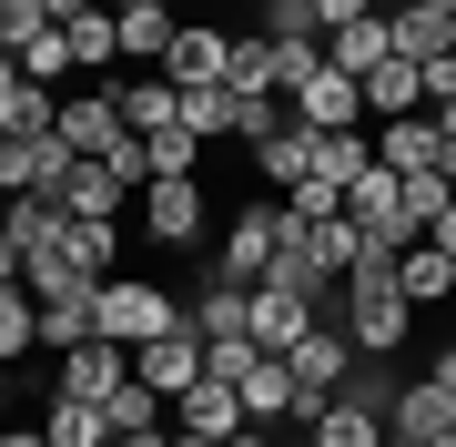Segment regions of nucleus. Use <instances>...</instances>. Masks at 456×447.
I'll list each match as a JSON object with an SVG mask.
<instances>
[{
  "mask_svg": "<svg viewBox=\"0 0 456 447\" xmlns=\"http://www.w3.org/2000/svg\"><path fill=\"white\" fill-rule=\"evenodd\" d=\"M183 326V305L163 295V285H142V275H102V295H92V335H112V346H152V335H173Z\"/></svg>",
  "mask_w": 456,
  "mask_h": 447,
  "instance_id": "f257e3e1",
  "label": "nucleus"
},
{
  "mask_svg": "<svg viewBox=\"0 0 456 447\" xmlns=\"http://www.w3.org/2000/svg\"><path fill=\"white\" fill-rule=\"evenodd\" d=\"M274 244H284V214H274V203H244V214L224 224L213 285H264V275H274Z\"/></svg>",
  "mask_w": 456,
  "mask_h": 447,
  "instance_id": "f03ea898",
  "label": "nucleus"
},
{
  "mask_svg": "<svg viewBox=\"0 0 456 447\" xmlns=\"http://www.w3.org/2000/svg\"><path fill=\"white\" fill-rule=\"evenodd\" d=\"M284 102H294L305 133H355V122H365V82H355V71H335V62H314Z\"/></svg>",
  "mask_w": 456,
  "mask_h": 447,
  "instance_id": "7ed1b4c3",
  "label": "nucleus"
},
{
  "mask_svg": "<svg viewBox=\"0 0 456 447\" xmlns=\"http://www.w3.org/2000/svg\"><path fill=\"white\" fill-rule=\"evenodd\" d=\"M132 377H142L152 397H183V386H203V326L183 315L173 335H152V346H132Z\"/></svg>",
  "mask_w": 456,
  "mask_h": 447,
  "instance_id": "20e7f679",
  "label": "nucleus"
},
{
  "mask_svg": "<svg viewBox=\"0 0 456 447\" xmlns=\"http://www.w3.org/2000/svg\"><path fill=\"white\" fill-rule=\"evenodd\" d=\"M132 377V346H112V335H92V346H71V356H51V397H112V386Z\"/></svg>",
  "mask_w": 456,
  "mask_h": 447,
  "instance_id": "39448f33",
  "label": "nucleus"
},
{
  "mask_svg": "<svg viewBox=\"0 0 456 447\" xmlns=\"http://www.w3.org/2000/svg\"><path fill=\"white\" fill-rule=\"evenodd\" d=\"M375 163H386L395 183H406V173H446V133H436V112H395V122H375Z\"/></svg>",
  "mask_w": 456,
  "mask_h": 447,
  "instance_id": "423d86ee",
  "label": "nucleus"
},
{
  "mask_svg": "<svg viewBox=\"0 0 456 447\" xmlns=\"http://www.w3.org/2000/svg\"><path fill=\"white\" fill-rule=\"evenodd\" d=\"M142 234H152V244H193V234H203V183L193 173L142 183Z\"/></svg>",
  "mask_w": 456,
  "mask_h": 447,
  "instance_id": "0eeeda50",
  "label": "nucleus"
},
{
  "mask_svg": "<svg viewBox=\"0 0 456 447\" xmlns=\"http://www.w3.org/2000/svg\"><path fill=\"white\" fill-rule=\"evenodd\" d=\"M173 427H183V437H213V447H224L233 427H254V417H244V386H224V377L183 386V397H173Z\"/></svg>",
  "mask_w": 456,
  "mask_h": 447,
  "instance_id": "6e6552de",
  "label": "nucleus"
},
{
  "mask_svg": "<svg viewBox=\"0 0 456 447\" xmlns=\"http://www.w3.org/2000/svg\"><path fill=\"white\" fill-rule=\"evenodd\" d=\"M61 143L82 153V163H112V153L132 143V122L112 112V92H82V102H61Z\"/></svg>",
  "mask_w": 456,
  "mask_h": 447,
  "instance_id": "1a4fd4ad",
  "label": "nucleus"
},
{
  "mask_svg": "<svg viewBox=\"0 0 456 447\" xmlns=\"http://www.w3.org/2000/svg\"><path fill=\"white\" fill-rule=\"evenodd\" d=\"M51 203H61V214H82V224H122V203H132V183H122L112 163H71L61 183H51Z\"/></svg>",
  "mask_w": 456,
  "mask_h": 447,
  "instance_id": "9d476101",
  "label": "nucleus"
},
{
  "mask_svg": "<svg viewBox=\"0 0 456 447\" xmlns=\"http://www.w3.org/2000/svg\"><path fill=\"white\" fill-rule=\"evenodd\" d=\"M314 335V295H284V285H254V346L264 356H294Z\"/></svg>",
  "mask_w": 456,
  "mask_h": 447,
  "instance_id": "9b49d317",
  "label": "nucleus"
},
{
  "mask_svg": "<svg viewBox=\"0 0 456 447\" xmlns=\"http://www.w3.org/2000/svg\"><path fill=\"white\" fill-rule=\"evenodd\" d=\"M386 31H395V62H446V51H456V11H426V0H395V11H386Z\"/></svg>",
  "mask_w": 456,
  "mask_h": 447,
  "instance_id": "f8f14e48",
  "label": "nucleus"
},
{
  "mask_svg": "<svg viewBox=\"0 0 456 447\" xmlns=\"http://www.w3.org/2000/svg\"><path fill=\"white\" fill-rule=\"evenodd\" d=\"M314 447H386V407L355 397V386H335L325 417H314Z\"/></svg>",
  "mask_w": 456,
  "mask_h": 447,
  "instance_id": "ddd939ff",
  "label": "nucleus"
},
{
  "mask_svg": "<svg viewBox=\"0 0 456 447\" xmlns=\"http://www.w3.org/2000/svg\"><path fill=\"white\" fill-rule=\"evenodd\" d=\"M386 427H395V437H446V427H456V397H446L436 377H416V386L386 397Z\"/></svg>",
  "mask_w": 456,
  "mask_h": 447,
  "instance_id": "4468645a",
  "label": "nucleus"
},
{
  "mask_svg": "<svg viewBox=\"0 0 456 447\" xmlns=\"http://www.w3.org/2000/svg\"><path fill=\"white\" fill-rule=\"evenodd\" d=\"M284 224H294V214H284ZM294 244H305V265L325 275V285H345V275H355V254H365V234L335 214V224H294Z\"/></svg>",
  "mask_w": 456,
  "mask_h": 447,
  "instance_id": "2eb2a0df",
  "label": "nucleus"
},
{
  "mask_svg": "<svg viewBox=\"0 0 456 447\" xmlns=\"http://www.w3.org/2000/svg\"><path fill=\"white\" fill-rule=\"evenodd\" d=\"M325 62H335V71H355V82H375V62H395L386 11H375V21H345V31H325Z\"/></svg>",
  "mask_w": 456,
  "mask_h": 447,
  "instance_id": "dca6fc26",
  "label": "nucleus"
},
{
  "mask_svg": "<svg viewBox=\"0 0 456 447\" xmlns=\"http://www.w3.org/2000/svg\"><path fill=\"white\" fill-rule=\"evenodd\" d=\"M224 51H233V31H173V51H163V82H173V92L224 82Z\"/></svg>",
  "mask_w": 456,
  "mask_h": 447,
  "instance_id": "f3484780",
  "label": "nucleus"
},
{
  "mask_svg": "<svg viewBox=\"0 0 456 447\" xmlns=\"http://www.w3.org/2000/svg\"><path fill=\"white\" fill-rule=\"evenodd\" d=\"M224 92H284V41L233 31V51H224Z\"/></svg>",
  "mask_w": 456,
  "mask_h": 447,
  "instance_id": "a211bd4d",
  "label": "nucleus"
},
{
  "mask_svg": "<svg viewBox=\"0 0 456 447\" xmlns=\"http://www.w3.org/2000/svg\"><path fill=\"white\" fill-rule=\"evenodd\" d=\"M122 62H163V51H173V31H183V21H173V0H122Z\"/></svg>",
  "mask_w": 456,
  "mask_h": 447,
  "instance_id": "6ab92c4d",
  "label": "nucleus"
},
{
  "mask_svg": "<svg viewBox=\"0 0 456 447\" xmlns=\"http://www.w3.org/2000/svg\"><path fill=\"white\" fill-rule=\"evenodd\" d=\"M345 356H355V335L314 326V335H305V346H294L284 366H294V386H314V397H335V386H345Z\"/></svg>",
  "mask_w": 456,
  "mask_h": 447,
  "instance_id": "aec40b11",
  "label": "nucleus"
},
{
  "mask_svg": "<svg viewBox=\"0 0 456 447\" xmlns=\"http://www.w3.org/2000/svg\"><path fill=\"white\" fill-rule=\"evenodd\" d=\"M112 112L132 122V133H163V122H183V92L163 82V71H142V82H112Z\"/></svg>",
  "mask_w": 456,
  "mask_h": 447,
  "instance_id": "412c9836",
  "label": "nucleus"
},
{
  "mask_svg": "<svg viewBox=\"0 0 456 447\" xmlns=\"http://www.w3.org/2000/svg\"><path fill=\"white\" fill-rule=\"evenodd\" d=\"M0 234H11L20 254H61L71 214H61V203H51V194H11V224H0Z\"/></svg>",
  "mask_w": 456,
  "mask_h": 447,
  "instance_id": "4be33fe9",
  "label": "nucleus"
},
{
  "mask_svg": "<svg viewBox=\"0 0 456 447\" xmlns=\"http://www.w3.org/2000/svg\"><path fill=\"white\" fill-rule=\"evenodd\" d=\"M395 285H406V305H436V295H456V254L416 234V244L395 254Z\"/></svg>",
  "mask_w": 456,
  "mask_h": 447,
  "instance_id": "5701e85b",
  "label": "nucleus"
},
{
  "mask_svg": "<svg viewBox=\"0 0 456 447\" xmlns=\"http://www.w3.org/2000/svg\"><path fill=\"white\" fill-rule=\"evenodd\" d=\"M163 407H173V397H152L142 377H122L112 397H102V417H112V447H122V437H152V427H163Z\"/></svg>",
  "mask_w": 456,
  "mask_h": 447,
  "instance_id": "b1692460",
  "label": "nucleus"
},
{
  "mask_svg": "<svg viewBox=\"0 0 456 447\" xmlns=\"http://www.w3.org/2000/svg\"><path fill=\"white\" fill-rule=\"evenodd\" d=\"M193 326H203V346H213V335H254V285H203Z\"/></svg>",
  "mask_w": 456,
  "mask_h": 447,
  "instance_id": "393cba45",
  "label": "nucleus"
},
{
  "mask_svg": "<svg viewBox=\"0 0 456 447\" xmlns=\"http://www.w3.org/2000/svg\"><path fill=\"white\" fill-rule=\"evenodd\" d=\"M365 112H375V122H395V112H426V82H416V62H375V82H365Z\"/></svg>",
  "mask_w": 456,
  "mask_h": 447,
  "instance_id": "a878e982",
  "label": "nucleus"
},
{
  "mask_svg": "<svg viewBox=\"0 0 456 447\" xmlns=\"http://www.w3.org/2000/svg\"><path fill=\"white\" fill-rule=\"evenodd\" d=\"M244 417H254V427H274V417H294V366H284V356H264L254 377H244Z\"/></svg>",
  "mask_w": 456,
  "mask_h": 447,
  "instance_id": "bb28decb",
  "label": "nucleus"
},
{
  "mask_svg": "<svg viewBox=\"0 0 456 447\" xmlns=\"http://www.w3.org/2000/svg\"><path fill=\"white\" fill-rule=\"evenodd\" d=\"M233 112H244V102H233L224 82H193V92H183V133H193V143H224Z\"/></svg>",
  "mask_w": 456,
  "mask_h": 447,
  "instance_id": "cd10ccee",
  "label": "nucleus"
},
{
  "mask_svg": "<svg viewBox=\"0 0 456 447\" xmlns=\"http://www.w3.org/2000/svg\"><path fill=\"white\" fill-rule=\"evenodd\" d=\"M61 254H71V265H92V275H122V224H82V214H71Z\"/></svg>",
  "mask_w": 456,
  "mask_h": 447,
  "instance_id": "c85d7f7f",
  "label": "nucleus"
},
{
  "mask_svg": "<svg viewBox=\"0 0 456 447\" xmlns=\"http://www.w3.org/2000/svg\"><path fill=\"white\" fill-rule=\"evenodd\" d=\"M193 163H203V143L183 133V122H163V133H142V173H152V183H163V173H193Z\"/></svg>",
  "mask_w": 456,
  "mask_h": 447,
  "instance_id": "c756f323",
  "label": "nucleus"
},
{
  "mask_svg": "<svg viewBox=\"0 0 456 447\" xmlns=\"http://www.w3.org/2000/svg\"><path fill=\"white\" fill-rule=\"evenodd\" d=\"M305 122H294V133H274V143H254V163H264V183H284V194H294V183H305Z\"/></svg>",
  "mask_w": 456,
  "mask_h": 447,
  "instance_id": "7c9ffc66",
  "label": "nucleus"
},
{
  "mask_svg": "<svg viewBox=\"0 0 456 447\" xmlns=\"http://www.w3.org/2000/svg\"><path fill=\"white\" fill-rule=\"evenodd\" d=\"M446 203H456V173H406V224H416V234H436Z\"/></svg>",
  "mask_w": 456,
  "mask_h": 447,
  "instance_id": "2f4dec72",
  "label": "nucleus"
},
{
  "mask_svg": "<svg viewBox=\"0 0 456 447\" xmlns=\"http://www.w3.org/2000/svg\"><path fill=\"white\" fill-rule=\"evenodd\" d=\"M82 62H122V21H112V11L71 21V71H82Z\"/></svg>",
  "mask_w": 456,
  "mask_h": 447,
  "instance_id": "473e14b6",
  "label": "nucleus"
},
{
  "mask_svg": "<svg viewBox=\"0 0 456 447\" xmlns=\"http://www.w3.org/2000/svg\"><path fill=\"white\" fill-rule=\"evenodd\" d=\"M254 366H264V346H254V335H213V346H203V377H224V386H244Z\"/></svg>",
  "mask_w": 456,
  "mask_h": 447,
  "instance_id": "72a5a7b5",
  "label": "nucleus"
},
{
  "mask_svg": "<svg viewBox=\"0 0 456 447\" xmlns=\"http://www.w3.org/2000/svg\"><path fill=\"white\" fill-rule=\"evenodd\" d=\"M51 31V11H41V0H0V51H31Z\"/></svg>",
  "mask_w": 456,
  "mask_h": 447,
  "instance_id": "f704fd0d",
  "label": "nucleus"
},
{
  "mask_svg": "<svg viewBox=\"0 0 456 447\" xmlns=\"http://www.w3.org/2000/svg\"><path fill=\"white\" fill-rule=\"evenodd\" d=\"M20 71H31V82H61V71H71V31H61V21H51V31L20 51Z\"/></svg>",
  "mask_w": 456,
  "mask_h": 447,
  "instance_id": "c9c22d12",
  "label": "nucleus"
},
{
  "mask_svg": "<svg viewBox=\"0 0 456 447\" xmlns=\"http://www.w3.org/2000/svg\"><path fill=\"white\" fill-rule=\"evenodd\" d=\"M314 21H325V31H345V21H375V0H314Z\"/></svg>",
  "mask_w": 456,
  "mask_h": 447,
  "instance_id": "e433bc0d",
  "label": "nucleus"
},
{
  "mask_svg": "<svg viewBox=\"0 0 456 447\" xmlns=\"http://www.w3.org/2000/svg\"><path fill=\"white\" fill-rule=\"evenodd\" d=\"M416 82H426V102H456V51H446V62H426Z\"/></svg>",
  "mask_w": 456,
  "mask_h": 447,
  "instance_id": "4c0bfd02",
  "label": "nucleus"
},
{
  "mask_svg": "<svg viewBox=\"0 0 456 447\" xmlns=\"http://www.w3.org/2000/svg\"><path fill=\"white\" fill-rule=\"evenodd\" d=\"M20 275H31V254H20L11 234H0V285H20Z\"/></svg>",
  "mask_w": 456,
  "mask_h": 447,
  "instance_id": "58836bf2",
  "label": "nucleus"
},
{
  "mask_svg": "<svg viewBox=\"0 0 456 447\" xmlns=\"http://www.w3.org/2000/svg\"><path fill=\"white\" fill-rule=\"evenodd\" d=\"M41 11H51V21H61V31H71V21H92L102 0H41Z\"/></svg>",
  "mask_w": 456,
  "mask_h": 447,
  "instance_id": "ea45409f",
  "label": "nucleus"
},
{
  "mask_svg": "<svg viewBox=\"0 0 456 447\" xmlns=\"http://www.w3.org/2000/svg\"><path fill=\"white\" fill-rule=\"evenodd\" d=\"M20 92V51H0V102H11Z\"/></svg>",
  "mask_w": 456,
  "mask_h": 447,
  "instance_id": "a19ab883",
  "label": "nucleus"
},
{
  "mask_svg": "<svg viewBox=\"0 0 456 447\" xmlns=\"http://www.w3.org/2000/svg\"><path fill=\"white\" fill-rule=\"evenodd\" d=\"M426 244H446V254H456V203H446V214H436V234H426Z\"/></svg>",
  "mask_w": 456,
  "mask_h": 447,
  "instance_id": "79ce46f5",
  "label": "nucleus"
},
{
  "mask_svg": "<svg viewBox=\"0 0 456 447\" xmlns=\"http://www.w3.org/2000/svg\"><path fill=\"white\" fill-rule=\"evenodd\" d=\"M224 447H274V437H264V427H233V437H224Z\"/></svg>",
  "mask_w": 456,
  "mask_h": 447,
  "instance_id": "37998d69",
  "label": "nucleus"
},
{
  "mask_svg": "<svg viewBox=\"0 0 456 447\" xmlns=\"http://www.w3.org/2000/svg\"><path fill=\"white\" fill-rule=\"evenodd\" d=\"M0 447H51V437H41V427H11V437H0Z\"/></svg>",
  "mask_w": 456,
  "mask_h": 447,
  "instance_id": "c03bdc74",
  "label": "nucleus"
},
{
  "mask_svg": "<svg viewBox=\"0 0 456 447\" xmlns=\"http://www.w3.org/2000/svg\"><path fill=\"white\" fill-rule=\"evenodd\" d=\"M386 447H426V437H395V427H386Z\"/></svg>",
  "mask_w": 456,
  "mask_h": 447,
  "instance_id": "a18cd8bd",
  "label": "nucleus"
},
{
  "mask_svg": "<svg viewBox=\"0 0 456 447\" xmlns=\"http://www.w3.org/2000/svg\"><path fill=\"white\" fill-rule=\"evenodd\" d=\"M173 447H213V437H183V427H173Z\"/></svg>",
  "mask_w": 456,
  "mask_h": 447,
  "instance_id": "49530a36",
  "label": "nucleus"
},
{
  "mask_svg": "<svg viewBox=\"0 0 456 447\" xmlns=\"http://www.w3.org/2000/svg\"><path fill=\"white\" fill-rule=\"evenodd\" d=\"M426 447H456V427H446V437H426Z\"/></svg>",
  "mask_w": 456,
  "mask_h": 447,
  "instance_id": "de8ad7c7",
  "label": "nucleus"
},
{
  "mask_svg": "<svg viewBox=\"0 0 456 447\" xmlns=\"http://www.w3.org/2000/svg\"><path fill=\"white\" fill-rule=\"evenodd\" d=\"M0 224H11V194H0Z\"/></svg>",
  "mask_w": 456,
  "mask_h": 447,
  "instance_id": "09e8293b",
  "label": "nucleus"
},
{
  "mask_svg": "<svg viewBox=\"0 0 456 447\" xmlns=\"http://www.w3.org/2000/svg\"><path fill=\"white\" fill-rule=\"evenodd\" d=\"M426 11H456V0H426Z\"/></svg>",
  "mask_w": 456,
  "mask_h": 447,
  "instance_id": "8fccbe9b",
  "label": "nucleus"
},
{
  "mask_svg": "<svg viewBox=\"0 0 456 447\" xmlns=\"http://www.w3.org/2000/svg\"><path fill=\"white\" fill-rule=\"evenodd\" d=\"M375 11H395V0H375Z\"/></svg>",
  "mask_w": 456,
  "mask_h": 447,
  "instance_id": "3c124183",
  "label": "nucleus"
},
{
  "mask_svg": "<svg viewBox=\"0 0 456 447\" xmlns=\"http://www.w3.org/2000/svg\"><path fill=\"white\" fill-rule=\"evenodd\" d=\"M112 11H122V0H112Z\"/></svg>",
  "mask_w": 456,
  "mask_h": 447,
  "instance_id": "603ef678",
  "label": "nucleus"
}]
</instances>
